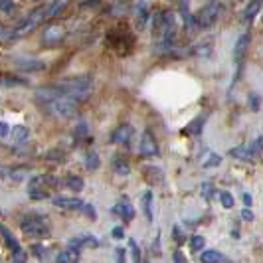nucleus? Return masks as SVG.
<instances>
[{"instance_id":"obj_28","label":"nucleus","mask_w":263,"mask_h":263,"mask_svg":"<svg viewBox=\"0 0 263 263\" xmlns=\"http://www.w3.org/2000/svg\"><path fill=\"white\" fill-rule=\"evenodd\" d=\"M66 186L72 190V192H81L83 190V178L81 176H75V174H70L66 178Z\"/></svg>"},{"instance_id":"obj_42","label":"nucleus","mask_w":263,"mask_h":263,"mask_svg":"<svg viewBox=\"0 0 263 263\" xmlns=\"http://www.w3.org/2000/svg\"><path fill=\"white\" fill-rule=\"evenodd\" d=\"M172 261H174V263H186V257H184V253H182L180 249H176L174 255H172Z\"/></svg>"},{"instance_id":"obj_21","label":"nucleus","mask_w":263,"mask_h":263,"mask_svg":"<svg viewBox=\"0 0 263 263\" xmlns=\"http://www.w3.org/2000/svg\"><path fill=\"white\" fill-rule=\"evenodd\" d=\"M230 154L234 156V159H239V161H245V163H251L255 159V154L251 152L249 146H236L230 150Z\"/></svg>"},{"instance_id":"obj_4","label":"nucleus","mask_w":263,"mask_h":263,"mask_svg":"<svg viewBox=\"0 0 263 263\" xmlns=\"http://www.w3.org/2000/svg\"><path fill=\"white\" fill-rule=\"evenodd\" d=\"M249 42H251L249 32H243V34L238 38L236 46H234V64H236V73H234V79H232L230 89H234V85H236V81H238V77H239V73H241L243 62H245V56H247V49H249Z\"/></svg>"},{"instance_id":"obj_32","label":"nucleus","mask_w":263,"mask_h":263,"mask_svg":"<svg viewBox=\"0 0 263 263\" xmlns=\"http://www.w3.org/2000/svg\"><path fill=\"white\" fill-rule=\"evenodd\" d=\"M129 247H131V257H133V263H143L141 259V247L135 239H129Z\"/></svg>"},{"instance_id":"obj_51","label":"nucleus","mask_w":263,"mask_h":263,"mask_svg":"<svg viewBox=\"0 0 263 263\" xmlns=\"http://www.w3.org/2000/svg\"><path fill=\"white\" fill-rule=\"evenodd\" d=\"M172 238H176V239H178V243H180V241H182V234H180V230H178V228H176V226H174V228H172Z\"/></svg>"},{"instance_id":"obj_16","label":"nucleus","mask_w":263,"mask_h":263,"mask_svg":"<svg viewBox=\"0 0 263 263\" xmlns=\"http://www.w3.org/2000/svg\"><path fill=\"white\" fill-rule=\"evenodd\" d=\"M261 6H263V0H249L247 6H245V10H243V16H241V18H243V22H245V24L253 22V20H255V16L259 14Z\"/></svg>"},{"instance_id":"obj_35","label":"nucleus","mask_w":263,"mask_h":263,"mask_svg":"<svg viewBox=\"0 0 263 263\" xmlns=\"http://www.w3.org/2000/svg\"><path fill=\"white\" fill-rule=\"evenodd\" d=\"M200 192H202V196H204L206 200H212L216 190H214V184H212V182H204L202 188H200Z\"/></svg>"},{"instance_id":"obj_39","label":"nucleus","mask_w":263,"mask_h":263,"mask_svg":"<svg viewBox=\"0 0 263 263\" xmlns=\"http://www.w3.org/2000/svg\"><path fill=\"white\" fill-rule=\"evenodd\" d=\"M249 107L253 111H259V107H261V97L259 95H249Z\"/></svg>"},{"instance_id":"obj_11","label":"nucleus","mask_w":263,"mask_h":263,"mask_svg":"<svg viewBox=\"0 0 263 263\" xmlns=\"http://www.w3.org/2000/svg\"><path fill=\"white\" fill-rule=\"evenodd\" d=\"M212 51H214V42L212 40H204L200 44H194L188 49V54L192 58H212Z\"/></svg>"},{"instance_id":"obj_52","label":"nucleus","mask_w":263,"mask_h":263,"mask_svg":"<svg viewBox=\"0 0 263 263\" xmlns=\"http://www.w3.org/2000/svg\"><path fill=\"white\" fill-rule=\"evenodd\" d=\"M243 204H245V206H247V208H249V206H251V204H253V200H251V194H247V192H245V194H243Z\"/></svg>"},{"instance_id":"obj_27","label":"nucleus","mask_w":263,"mask_h":263,"mask_svg":"<svg viewBox=\"0 0 263 263\" xmlns=\"http://www.w3.org/2000/svg\"><path fill=\"white\" fill-rule=\"evenodd\" d=\"M12 135H14V141H16V143H26V141L30 139V129L24 127V125H16V127L12 129Z\"/></svg>"},{"instance_id":"obj_38","label":"nucleus","mask_w":263,"mask_h":263,"mask_svg":"<svg viewBox=\"0 0 263 263\" xmlns=\"http://www.w3.org/2000/svg\"><path fill=\"white\" fill-rule=\"evenodd\" d=\"M249 148H251V152L257 156V154H261L263 152V137H257L251 144H249Z\"/></svg>"},{"instance_id":"obj_30","label":"nucleus","mask_w":263,"mask_h":263,"mask_svg":"<svg viewBox=\"0 0 263 263\" xmlns=\"http://www.w3.org/2000/svg\"><path fill=\"white\" fill-rule=\"evenodd\" d=\"M113 168H115V172H117V174H121V176H127V174L131 172V168H129V163H127L125 159H115V163H113Z\"/></svg>"},{"instance_id":"obj_25","label":"nucleus","mask_w":263,"mask_h":263,"mask_svg":"<svg viewBox=\"0 0 263 263\" xmlns=\"http://www.w3.org/2000/svg\"><path fill=\"white\" fill-rule=\"evenodd\" d=\"M0 230H2V238H4L6 245H8V247H10L12 251H14V253L22 251V249H20V243H18V239H16V238H14L12 234H10V230H8L6 226H2V228H0Z\"/></svg>"},{"instance_id":"obj_43","label":"nucleus","mask_w":263,"mask_h":263,"mask_svg":"<svg viewBox=\"0 0 263 263\" xmlns=\"http://www.w3.org/2000/svg\"><path fill=\"white\" fill-rule=\"evenodd\" d=\"M26 259H28V257H26V253H24V251H18L10 263H26Z\"/></svg>"},{"instance_id":"obj_48","label":"nucleus","mask_w":263,"mask_h":263,"mask_svg":"<svg viewBox=\"0 0 263 263\" xmlns=\"http://www.w3.org/2000/svg\"><path fill=\"white\" fill-rule=\"evenodd\" d=\"M113 238H115V239H123V238H125V234H123V228H121V226H117V228L113 230Z\"/></svg>"},{"instance_id":"obj_31","label":"nucleus","mask_w":263,"mask_h":263,"mask_svg":"<svg viewBox=\"0 0 263 263\" xmlns=\"http://www.w3.org/2000/svg\"><path fill=\"white\" fill-rule=\"evenodd\" d=\"M222 163V156L220 154H216V152H208V159L204 161V168H214V167H218Z\"/></svg>"},{"instance_id":"obj_9","label":"nucleus","mask_w":263,"mask_h":263,"mask_svg":"<svg viewBox=\"0 0 263 263\" xmlns=\"http://www.w3.org/2000/svg\"><path fill=\"white\" fill-rule=\"evenodd\" d=\"M64 38H66V28L60 26V24H51L44 32V44L46 46H58V44L64 42Z\"/></svg>"},{"instance_id":"obj_33","label":"nucleus","mask_w":263,"mask_h":263,"mask_svg":"<svg viewBox=\"0 0 263 263\" xmlns=\"http://www.w3.org/2000/svg\"><path fill=\"white\" fill-rule=\"evenodd\" d=\"M218 196H220V202H222V206H224V208H228V210H230V208H234V196H232L228 190H222Z\"/></svg>"},{"instance_id":"obj_36","label":"nucleus","mask_w":263,"mask_h":263,"mask_svg":"<svg viewBox=\"0 0 263 263\" xmlns=\"http://www.w3.org/2000/svg\"><path fill=\"white\" fill-rule=\"evenodd\" d=\"M8 174L12 176V180L20 182V180H24V176L28 174V170H26V168H18V170H12V172H10V170H6V168H4V176H8Z\"/></svg>"},{"instance_id":"obj_19","label":"nucleus","mask_w":263,"mask_h":263,"mask_svg":"<svg viewBox=\"0 0 263 263\" xmlns=\"http://www.w3.org/2000/svg\"><path fill=\"white\" fill-rule=\"evenodd\" d=\"M200 261H202V263H226L228 257H226L224 253H220V251L208 249V251H204V253L200 255Z\"/></svg>"},{"instance_id":"obj_8","label":"nucleus","mask_w":263,"mask_h":263,"mask_svg":"<svg viewBox=\"0 0 263 263\" xmlns=\"http://www.w3.org/2000/svg\"><path fill=\"white\" fill-rule=\"evenodd\" d=\"M12 64H14L16 70L26 72V73H34V72L46 70V62L44 60H38V58H32V56H14L12 58Z\"/></svg>"},{"instance_id":"obj_12","label":"nucleus","mask_w":263,"mask_h":263,"mask_svg":"<svg viewBox=\"0 0 263 263\" xmlns=\"http://www.w3.org/2000/svg\"><path fill=\"white\" fill-rule=\"evenodd\" d=\"M111 212L117 214V216H121L125 222H131V220L135 218V208H133V204L129 202V198H121V202L111 208Z\"/></svg>"},{"instance_id":"obj_46","label":"nucleus","mask_w":263,"mask_h":263,"mask_svg":"<svg viewBox=\"0 0 263 263\" xmlns=\"http://www.w3.org/2000/svg\"><path fill=\"white\" fill-rule=\"evenodd\" d=\"M115 255H117V263H125V249L123 247H117Z\"/></svg>"},{"instance_id":"obj_5","label":"nucleus","mask_w":263,"mask_h":263,"mask_svg":"<svg viewBox=\"0 0 263 263\" xmlns=\"http://www.w3.org/2000/svg\"><path fill=\"white\" fill-rule=\"evenodd\" d=\"M220 12H222V0H210V2L200 10V14L196 16L198 28H210L218 20Z\"/></svg>"},{"instance_id":"obj_13","label":"nucleus","mask_w":263,"mask_h":263,"mask_svg":"<svg viewBox=\"0 0 263 263\" xmlns=\"http://www.w3.org/2000/svg\"><path fill=\"white\" fill-rule=\"evenodd\" d=\"M131 137H133V127L129 123H123V125H119L111 133V143H115V144H129Z\"/></svg>"},{"instance_id":"obj_40","label":"nucleus","mask_w":263,"mask_h":263,"mask_svg":"<svg viewBox=\"0 0 263 263\" xmlns=\"http://www.w3.org/2000/svg\"><path fill=\"white\" fill-rule=\"evenodd\" d=\"M34 253H36L40 259H46V257L49 255V251H48L44 245H34Z\"/></svg>"},{"instance_id":"obj_18","label":"nucleus","mask_w":263,"mask_h":263,"mask_svg":"<svg viewBox=\"0 0 263 263\" xmlns=\"http://www.w3.org/2000/svg\"><path fill=\"white\" fill-rule=\"evenodd\" d=\"M77 261H79V249L75 247H68L60 251L56 257V263H77Z\"/></svg>"},{"instance_id":"obj_15","label":"nucleus","mask_w":263,"mask_h":263,"mask_svg":"<svg viewBox=\"0 0 263 263\" xmlns=\"http://www.w3.org/2000/svg\"><path fill=\"white\" fill-rule=\"evenodd\" d=\"M176 2H178V10H180V16H182L186 28H188V30L198 28V20H196V16L190 14V0H176Z\"/></svg>"},{"instance_id":"obj_7","label":"nucleus","mask_w":263,"mask_h":263,"mask_svg":"<svg viewBox=\"0 0 263 263\" xmlns=\"http://www.w3.org/2000/svg\"><path fill=\"white\" fill-rule=\"evenodd\" d=\"M161 32H163V42L167 46L172 44L174 36H176V16L170 10L161 12Z\"/></svg>"},{"instance_id":"obj_26","label":"nucleus","mask_w":263,"mask_h":263,"mask_svg":"<svg viewBox=\"0 0 263 263\" xmlns=\"http://www.w3.org/2000/svg\"><path fill=\"white\" fill-rule=\"evenodd\" d=\"M24 85H28V79L18 77V75H12V73H6L4 75V87H24Z\"/></svg>"},{"instance_id":"obj_3","label":"nucleus","mask_w":263,"mask_h":263,"mask_svg":"<svg viewBox=\"0 0 263 263\" xmlns=\"http://www.w3.org/2000/svg\"><path fill=\"white\" fill-rule=\"evenodd\" d=\"M48 20V6H38V8H34L28 16H24L20 22H18V26H14V30H16V34L18 36H24V34H30V32H34L42 22H46Z\"/></svg>"},{"instance_id":"obj_17","label":"nucleus","mask_w":263,"mask_h":263,"mask_svg":"<svg viewBox=\"0 0 263 263\" xmlns=\"http://www.w3.org/2000/svg\"><path fill=\"white\" fill-rule=\"evenodd\" d=\"M70 247H75V249H81V247H99V239L95 236H81V238H75L70 241Z\"/></svg>"},{"instance_id":"obj_47","label":"nucleus","mask_w":263,"mask_h":263,"mask_svg":"<svg viewBox=\"0 0 263 263\" xmlns=\"http://www.w3.org/2000/svg\"><path fill=\"white\" fill-rule=\"evenodd\" d=\"M241 218H243L245 222H251V220H253V212H251V210H249V208H245V210H243V212H241Z\"/></svg>"},{"instance_id":"obj_45","label":"nucleus","mask_w":263,"mask_h":263,"mask_svg":"<svg viewBox=\"0 0 263 263\" xmlns=\"http://www.w3.org/2000/svg\"><path fill=\"white\" fill-rule=\"evenodd\" d=\"M83 210L87 212V216H89L91 220H95V218H97V214H95V208H93L91 204H85V208H83Z\"/></svg>"},{"instance_id":"obj_6","label":"nucleus","mask_w":263,"mask_h":263,"mask_svg":"<svg viewBox=\"0 0 263 263\" xmlns=\"http://www.w3.org/2000/svg\"><path fill=\"white\" fill-rule=\"evenodd\" d=\"M48 109L60 119H73L77 115V105L75 101H70V99H60V101L49 103Z\"/></svg>"},{"instance_id":"obj_44","label":"nucleus","mask_w":263,"mask_h":263,"mask_svg":"<svg viewBox=\"0 0 263 263\" xmlns=\"http://www.w3.org/2000/svg\"><path fill=\"white\" fill-rule=\"evenodd\" d=\"M159 243H161V234L156 236V239H154V243H152V255H161V247H159Z\"/></svg>"},{"instance_id":"obj_22","label":"nucleus","mask_w":263,"mask_h":263,"mask_svg":"<svg viewBox=\"0 0 263 263\" xmlns=\"http://www.w3.org/2000/svg\"><path fill=\"white\" fill-rule=\"evenodd\" d=\"M68 4H70V0H54V2L48 6V20H51V18H56L58 14H62Z\"/></svg>"},{"instance_id":"obj_37","label":"nucleus","mask_w":263,"mask_h":263,"mask_svg":"<svg viewBox=\"0 0 263 263\" xmlns=\"http://www.w3.org/2000/svg\"><path fill=\"white\" fill-rule=\"evenodd\" d=\"M75 137H77V139L89 137V129H87V123H85V121H81V123L75 127Z\"/></svg>"},{"instance_id":"obj_14","label":"nucleus","mask_w":263,"mask_h":263,"mask_svg":"<svg viewBox=\"0 0 263 263\" xmlns=\"http://www.w3.org/2000/svg\"><path fill=\"white\" fill-rule=\"evenodd\" d=\"M51 204L58 206V208H64V210H83L85 208L83 200L68 198V196H54V198H51Z\"/></svg>"},{"instance_id":"obj_1","label":"nucleus","mask_w":263,"mask_h":263,"mask_svg":"<svg viewBox=\"0 0 263 263\" xmlns=\"http://www.w3.org/2000/svg\"><path fill=\"white\" fill-rule=\"evenodd\" d=\"M54 186H60V180L51 174H40V176H34L28 184V196L32 200H46L49 196V188Z\"/></svg>"},{"instance_id":"obj_2","label":"nucleus","mask_w":263,"mask_h":263,"mask_svg":"<svg viewBox=\"0 0 263 263\" xmlns=\"http://www.w3.org/2000/svg\"><path fill=\"white\" fill-rule=\"evenodd\" d=\"M20 230L28 236H36V238H48L49 236V224L48 218H44L42 214H26L20 220Z\"/></svg>"},{"instance_id":"obj_24","label":"nucleus","mask_w":263,"mask_h":263,"mask_svg":"<svg viewBox=\"0 0 263 263\" xmlns=\"http://www.w3.org/2000/svg\"><path fill=\"white\" fill-rule=\"evenodd\" d=\"M101 167V159H99V154L95 152V150H89L87 154H85V168L89 170V172H93V170H97Z\"/></svg>"},{"instance_id":"obj_50","label":"nucleus","mask_w":263,"mask_h":263,"mask_svg":"<svg viewBox=\"0 0 263 263\" xmlns=\"http://www.w3.org/2000/svg\"><path fill=\"white\" fill-rule=\"evenodd\" d=\"M46 159H62V154H60V150H51L46 154Z\"/></svg>"},{"instance_id":"obj_49","label":"nucleus","mask_w":263,"mask_h":263,"mask_svg":"<svg viewBox=\"0 0 263 263\" xmlns=\"http://www.w3.org/2000/svg\"><path fill=\"white\" fill-rule=\"evenodd\" d=\"M0 131H2V133H0V137L6 139V137H8V131H10V129H8V123L2 121V125H0Z\"/></svg>"},{"instance_id":"obj_20","label":"nucleus","mask_w":263,"mask_h":263,"mask_svg":"<svg viewBox=\"0 0 263 263\" xmlns=\"http://www.w3.org/2000/svg\"><path fill=\"white\" fill-rule=\"evenodd\" d=\"M141 202H143V210H144V218H146V222H152L154 220V212H152V192L150 190H146L144 194H143V198H141Z\"/></svg>"},{"instance_id":"obj_41","label":"nucleus","mask_w":263,"mask_h":263,"mask_svg":"<svg viewBox=\"0 0 263 263\" xmlns=\"http://www.w3.org/2000/svg\"><path fill=\"white\" fill-rule=\"evenodd\" d=\"M0 6H2V12H4V14H10V12L14 10V2H12V0H2V2H0Z\"/></svg>"},{"instance_id":"obj_10","label":"nucleus","mask_w":263,"mask_h":263,"mask_svg":"<svg viewBox=\"0 0 263 263\" xmlns=\"http://www.w3.org/2000/svg\"><path fill=\"white\" fill-rule=\"evenodd\" d=\"M141 154L143 156H156L159 154V144H156L150 131H144L143 137H141Z\"/></svg>"},{"instance_id":"obj_23","label":"nucleus","mask_w":263,"mask_h":263,"mask_svg":"<svg viewBox=\"0 0 263 263\" xmlns=\"http://www.w3.org/2000/svg\"><path fill=\"white\" fill-rule=\"evenodd\" d=\"M204 123H206V115H200V117H196V119L184 129V133H186V135H200L202 129H204Z\"/></svg>"},{"instance_id":"obj_29","label":"nucleus","mask_w":263,"mask_h":263,"mask_svg":"<svg viewBox=\"0 0 263 263\" xmlns=\"http://www.w3.org/2000/svg\"><path fill=\"white\" fill-rule=\"evenodd\" d=\"M146 20H148V6H146V2H139V6H137V24L143 28V26H146Z\"/></svg>"},{"instance_id":"obj_34","label":"nucleus","mask_w":263,"mask_h":263,"mask_svg":"<svg viewBox=\"0 0 263 263\" xmlns=\"http://www.w3.org/2000/svg\"><path fill=\"white\" fill-rule=\"evenodd\" d=\"M206 247V239L202 238V236H194L192 239H190V249L192 251H202Z\"/></svg>"}]
</instances>
